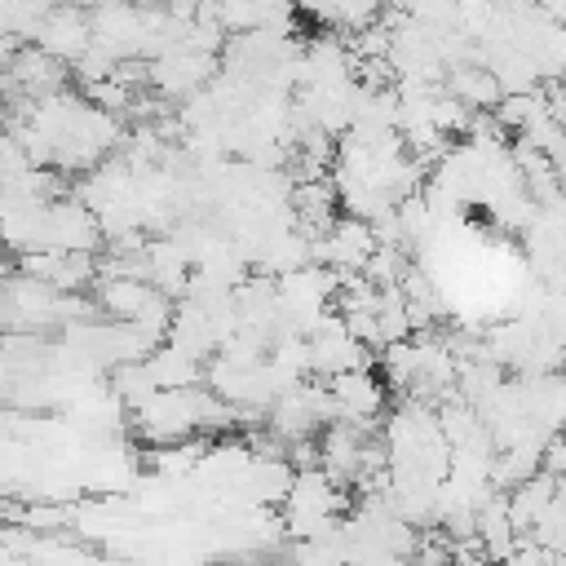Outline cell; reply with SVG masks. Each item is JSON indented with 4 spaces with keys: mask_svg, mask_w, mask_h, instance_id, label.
<instances>
[{
    "mask_svg": "<svg viewBox=\"0 0 566 566\" xmlns=\"http://www.w3.org/2000/svg\"><path fill=\"white\" fill-rule=\"evenodd\" d=\"M340 420H354V424H376V416L385 411V385L371 376V371H345V376H332L323 380Z\"/></svg>",
    "mask_w": 566,
    "mask_h": 566,
    "instance_id": "6da1fadb",
    "label": "cell"
},
{
    "mask_svg": "<svg viewBox=\"0 0 566 566\" xmlns=\"http://www.w3.org/2000/svg\"><path fill=\"white\" fill-rule=\"evenodd\" d=\"M146 75H150V84L164 88V93H195V88L208 84V75H212V57L190 53V49H172V53L146 62Z\"/></svg>",
    "mask_w": 566,
    "mask_h": 566,
    "instance_id": "7a4b0ae2",
    "label": "cell"
},
{
    "mask_svg": "<svg viewBox=\"0 0 566 566\" xmlns=\"http://www.w3.org/2000/svg\"><path fill=\"white\" fill-rule=\"evenodd\" d=\"M35 40H40V53H49L53 62H75L84 49H88V22L80 13H53L44 27H35Z\"/></svg>",
    "mask_w": 566,
    "mask_h": 566,
    "instance_id": "3957f363",
    "label": "cell"
},
{
    "mask_svg": "<svg viewBox=\"0 0 566 566\" xmlns=\"http://www.w3.org/2000/svg\"><path fill=\"white\" fill-rule=\"evenodd\" d=\"M146 371H150L155 389H195L203 376V363H195L190 354H181L172 345H159L146 354Z\"/></svg>",
    "mask_w": 566,
    "mask_h": 566,
    "instance_id": "277c9868",
    "label": "cell"
},
{
    "mask_svg": "<svg viewBox=\"0 0 566 566\" xmlns=\"http://www.w3.org/2000/svg\"><path fill=\"white\" fill-rule=\"evenodd\" d=\"M150 287L142 279H97V310H106L115 323H133V314L146 305Z\"/></svg>",
    "mask_w": 566,
    "mask_h": 566,
    "instance_id": "5b68a950",
    "label": "cell"
}]
</instances>
